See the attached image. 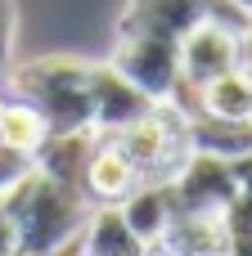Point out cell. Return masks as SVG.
<instances>
[{
	"label": "cell",
	"instance_id": "obj_1",
	"mask_svg": "<svg viewBox=\"0 0 252 256\" xmlns=\"http://www.w3.org/2000/svg\"><path fill=\"white\" fill-rule=\"evenodd\" d=\"M5 212L14 220V238L23 256H68L81 243L90 202L81 198V189H68L32 166L5 198Z\"/></svg>",
	"mask_w": 252,
	"mask_h": 256
},
{
	"label": "cell",
	"instance_id": "obj_2",
	"mask_svg": "<svg viewBox=\"0 0 252 256\" xmlns=\"http://www.w3.org/2000/svg\"><path fill=\"white\" fill-rule=\"evenodd\" d=\"M90 58L77 54H41L9 68L14 99L32 104L50 130H95L90 126Z\"/></svg>",
	"mask_w": 252,
	"mask_h": 256
},
{
	"label": "cell",
	"instance_id": "obj_3",
	"mask_svg": "<svg viewBox=\"0 0 252 256\" xmlns=\"http://www.w3.org/2000/svg\"><path fill=\"white\" fill-rule=\"evenodd\" d=\"M113 140L131 158V166L140 171V184H171L180 176V166L194 158V144H189V108L180 99L153 104L135 126H126Z\"/></svg>",
	"mask_w": 252,
	"mask_h": 256
},
{
	"label": "cell",
	"instance_id": "obj_4",
	"mask_svg": "<svg viewBox=\"0 0 252 256\" xmlns=\"http://www.w3.org/2000/svg\"><path fill=\"white\" fill-rule=\"evenodd\" d=\"M108 68L117 76H126L153 104L180 99V54H176V40L140 36V32H117L113 54H108Z\"/></svg>",
	"mask_w": 252,
	"mask_h": 256
},
{
	"label": "cell",
	"instance_id": "obj_5",
	"mask_svg": "<svg viewBox=\"0 0 252 256\" xmlns=\"http://www.w3.org/2000/svg\"><path fill=\"white\" fill-rule=\"evenodd\" d=\"M243 32L248 27H234L225 18H203L198 27H189L176 45L180 54V94H198L207 81L243 68Z\"/></svg>",
	"mask_w": 252,
	"mask_h": 256
},
{
	"label": "cell",
	"instance_id": "obj_6",
	"mask_svg": "<svg viewBox=\"0 0 252 256\" xmlns=\"http://www.w3.org/2000/svg\"><path fill=\"white\" fill-rule=\"evenodd\" d=\"M167 189H171L176 216H216V220H221V212H225V207L234 202V194H239L230 162L207 158V153H194Z\"/></svg>",
	"mask_w": 252,
	"mask_h": 256
},
{
	"label": "cell",
	"instance_id": "obj_7",
	"mask_svg": "<svg viewBox=\"0 0 252 256\" xmlns=\"http://www.w3.org/2000/svg\"><path fill=\"white\" fill-rule=\"evenodd\" d=\"M153 108L149 94H140L126 76H117L108 63L90 68V126L95 135H122Z\"/></svg>",
	"mask_w": 252,
	"mask_h": 256
},
{
	"label": "cell",
	"instance_id": "obj_8",
	"mask_svg": "<svg viewBox=\"0 0 252 256\" xmlns=\"http://www.w3.org/2000/svg\"><path fill=\"white\" fill-rule=\"evenodd\" d=\"M212 0H126L117 14V32H140V36H162L176 40L198 27L203 18H212Z\"/></svg>",
	"mask_w": 252,
	"mask_h": 256
},
{
	"label": "cell",
	"instance_id": "obj_9",
	"mask_svg": "<svg viewBox=\"0 0 252 256\" xmlns=\"http://www.w3.org/2000/svg\"><path fill=\"white\" fill-rule=\"evenodd\" d=\"M140 184V171L131 166V158L117 148L113 135H99L90 158H86V171H81V198L90 207H117L131 189Z\"/></svg>",
	"mask_w": 252,
	"mask_h": 256
},
{
	"label": "cell",
	"instance_id": "obj_10",
	"mask_svg": "<svg viewBox=\"0 0 252 256\" xmlns=\"http://www.w3.org/2000/svg\"><path fill=\"white\" fill-rule=\"evenodd\" d=\"M117 212H122L126 230H131L149 252L162 243V234H167L171 220H176V202H171V189H167V184H135V189L117 202Z\"/></svg>",
	"mask_w": 252,
	"mask_h": 256
},
{
	"label": "cell",
	"instance_id": "obj_11",
	"mask_svg": "<svg viewBox=\"0 0 252 256\" xmlns=\"http://www.w3.org/2000/svg\"><path fill=\"white\" fill-rule=\"evenodd\" d=\"M95 140H99L95 130H50V140L41 144V153L32 158V166H36L41 176H50V180L77 189V184H81V171H86V158H90V148H95Z\"/></svg>",
	"mask_w": 252,
	"mask_h": 256
},
{
	"label": "cell",
	"instance_id": "obj_12",
	"mask_svg": "<svg viewBox=\"0 0 252 256\" xmlns=\"http://www.w3.org/2000/svg\"><path fill=\"white\" fill-rule=\"evenodd\" d=\"M194 112L216 117V122H252V72L234 68V72L207 81L194 94Z\"/></svg>",
	"mask_w": 252,
	"mask_h": 256
},
{
	"label": "cell",
	"instance_id": "obj_13",
	"mask_svg": "<svg viewBox=\"0 0 252 256\" xmlns=\"http://www.w3.org/2000/svg\"><path fill=\"white\" fill-rule=\"evenodd\" d=\"M77 252L81 256H149V248L126 230L117 207H90Z\"/></svg>",
	"mask_w": 252,
	"mask_h": 256
},
{
	"label": "cell",
	"instance_id": "obj_14",
	"mask_svg": "<svg viewBox=\"0 0 252 256\" xmlns=\"http://www.w3.org/2000/svg\"><path fill=\"white\" fill-rule=\"evenodd\" d=\"M189 144H194V153L239 162L252 153V122H216V117H203L189 108Z\"/></svg>",
	"mask_w": 252,
	"mask_h": 256
},
{
	"label": "cell",
	"instance_id": "obj_15",
	"mask_svg": "<svg viewBox=\"0 0 252 256\" xmlns=\"http://www.w3.org/2000/svg\"><path fill=\"white\" fill-rule=\"evenodd\" d=\"M225 225L216 216H176L171 230L162 234V243L153 252H171V256H225Z\"/></svg>",
	"mask_w": 252,
	"mask_h": 256
},
{
	"label": "cell",
	"instance_id": "obj_16",
	"mask_svg": "<svg viewBox=\"0 0 252 256\" xmlns=\"http://www.w3.org/2000/svg\"><path fill=\"white\" fill-rule=\"evenodd\" d=\"M50 140V122L23 104V99H0V144L18 158H36L41 144Z\"/></svg>",
	"mask_w": 252,
	"mask_h": 256
},
{
	"label": "cell",
	"instance_id": "obj_17",
	"mask_svg": "<svg viewBox=\"0 0 252 256\" xmlns=\"http://www.w3.org/2000/svg\"><path fill=\"white\" fill-rule=\"evenodd\" d=\"M14 45H18V4L0 0V72H9L14 63Z\"/></svg>",
	"mask_w": 252,
	"mask_h": 256
},
{
	"label": "cell",
	"instance_id": "obj_18",
	"mask_svg": "<svg viewBox=\"0 0 252 256\" xmlns=\"http://www.w3.org/2000/svg\"><path fill=\"white\" fill-rule=\"evenodd\" d=\"M221 225H225L230 238H252V198L234 194V202L221 212Z\"/></svg>",
	"mask_w": 252,
	"mask_h": 256
},
{
	"label": "cell",
	"instance_id": "obj_19",
	"mask_svg": "<svg viewBox=\"0 0 252 256\" xmlns=\"http://www.w3.org/2000/svg\"><path fill=\"white\" fill-rule=\"evenodd\" d=\"M27 171H32V158H18V153H9V148L0 144V198H9L14 184H18Z\"/></svg>",
	"mask_w": 252,
	"mask_h": 256
},
{
	"label": "cell",
	"instance_id": "obj_20",
	"mask_svg": "<svg viewBox=\"0 0 252 256\" xmlns=\"http://www.w3.org/2000/svg\"><path fill=\"white\" fill-rule=\"evenodd\" d=\"M18 252V238H14V220L5 212V198H0V256H14Z\"/></svg>",
	"mask_w": 252,
	"mask_h": 256
},
{
	"label": "cell",
	"instance_id": "obj_21",
	"mask_svg": "<svg viewBox=\"0 0 252 256\" xmlns=\"http://www.w3.org/2000/svg\"><path fill=\"white\" fill-rule=\"evenodd\" d=\"M230 171H234L239 194H243V198H252V153H248V158H239V162H230Z\"/></svg>",
	"mask_w": 252,
	"mask_h": 256
},
{
	"label": "cell",
	"instance_id": "obj_22",
	"mask_svg": "<svg viewBox=\"0 0 252 256\" xmlns=\"http://www.w3.org/2000/svg\"><path fill=\"white\" fill-rule=\"evenodd\" d=\"M225 256H252V238H230L225 243Z\"/></svg>",
	"mask_w": 252,
	"mask_h": 256
},
{
	"label": "cell",
	"instance_id": "obj_23",
	"mask_svg": "<svg viewBox=\"0 0 252 256\" xmlns=\"http://www.w3.org/2000/svg\"><path fill=\"white\" fill-rule=\"evenodd\" d=\"M225 4H230V9H239V14L252 22V0H225Z\"/></svg>",
	"mask_w": 252,
	"mask_h": 256
},
{
	"label": "cell",
	"instance_id": "obj_24",
	"mask_svg": "<svg viewBox=\"0 0 252 256\" xmlns=\"http://www.w3.org/2000/svg\"><path fill=\"white\" fill-rule=\"evenodd\" d=\"M14 256H23V252H14Z\"/></svg>",
	"mask_w": 252,
	"mask_h": 256
},
{
	"label": "cell",
	"instance_id": "obj_25",
	"mask_svg": "<svg viewBox=\"0 0 252 256\" xmlns=\"http://www.w3.org/2000/svg\"><path fill=\"white\" fill-rule=\"evenodd\" d=\"M77 256H81V252H77Z\"/></svg>",
	"mask_w": 252,
	"mask_h": 256
}]
</instances>
